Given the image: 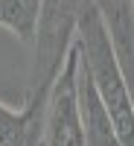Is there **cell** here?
Returning a JSON list of instances; mask_svg holds the SVG:
<instances>
[{
    "label": "cell",
    "mask_w": 134,
    "mask_h": 146,
    "mask_svg": "<svg viewBox=\"0 0 134 146\" xmlns=\"http://www.w3.org/2000/svg\"><path fill=\"white\" fill-rule=\"evenodd\" d=\"M76 47L82 56V64L88 70V76L93 82L96 94L105 105V111L111 114V123L117 129L119 140L125 146H134V102L128 94L125 76L117 64L111 38L105 32V23L96 12L93 0L84 6L82 18H79V29H76Z\"/></svg>",
    "instance_id": "1"
},
{
    "label": "cell",
    "mask_w": 134,
    "mask_h": 146,
    "mask_svg": "<svg viewBox=\"0 0 134 146\" xmlns=\"http://www.w3.org/2000/svg\"><path fill=\"white\" fill-rule=\"evenodd\" d=\"M90 0H44L41 3V18H38V32H35V58L29 67V88H26V102L44 108L50 100V91L61 73L67 56L76 44V29L84 6Z\"/></svg>",
    "instance_id": "2"
},
{
    "label": "cell",
    "mask_w": 134,
    "mask_h": 146,
    "mask_svg": "<svg viewBox=\"0 0 134 146\" xmlns=\"http://www.w3.org/2000/svg\"><path fill=\"white\" fill-rule=\"evenodd\" d=\"M79 47L73 44L67 62L50 91L44 111L41 146H84V129L79 114Z\"/></svg>",
    "instance_id": "3"
},
{
    "label": "cell",
    "mask_w": 134,
    "mask_h": 146,
    "mask_svg": "<svg viewBox=\"0 0 134 146\" xmlns=\"http://www.w3.org/2000/svg\"><path fill=\"white\" fill-rule=\"evenodd\" d=\"M134 102V0H93Z\"/></svg>",
    "instance_id": "4"
},
{
    "label": "cell",
    "mask_w": 134,
    "mask_h": 146,
    "mask_svg": "<svg viewBox=\"0 0 134 146\" xmlns=\"http://www.w3.org/2000/svg\"><path fill=\"white\" fill-rule=\"evenodd\" d=\"M76 85H79V114H82V129H84V146H125L119 140L117 129L111 123V114L105 111L88 70L82 64V56H79V82Z\"/></svg>",
    "instance_id": "5"
},
{
    "label": "cell",
    "mask_w": 134,
    "mask_h": 146,
    "mask_svg": "<svg viewBox=\"0 0 134 146\" xmlns=\"http://www.w3.org/2000/svg\"><path fill=\"white\" fill-rule=\"evenodd\" d=\"M44 0H0V27L18 35V41H35Z\"/></svg>",
    "instance_id": "6"
},
{
    "label": "cell",
    "mask_w": 134,
    "mask_h": 146,
    "mask_svg": "<svg viewBox=\"0 0 134 146\" xmlns=\"http://www.w3.org/2000/svg\"><path fill=\"white\" fill-rule=\"evenodd\" d=\"M29 123H32V111L26 105L12 108L0 100V146H26Z\"/></svg>",
    "instance_id": "7"
}]
</instances>
